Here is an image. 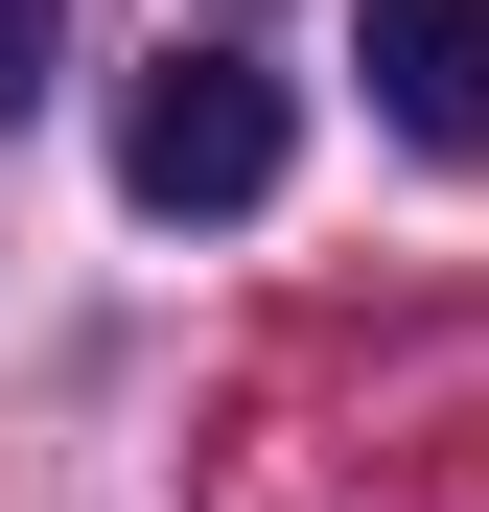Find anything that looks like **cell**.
<instances>
[{"label": "cell", "instance_id": "obj_2", "mask_svg": "<svg viewBox=\"0 0 489 512\" xmlns=\"http://www.w3.org/2000/svg\"><path fill=\"white\" fill-rule=\"evenodd\" d=\"M373 117L420 163H489V0H373Z\"/></svg>", "mask_w": 489, "mask_h": 512}, {"label": "cell", "instance_id": "obj_3", "mask_svg": "<svg viewBox=\"0 0 489 512\" xmlns=\"http://www.w3.org/2000/svg\"><path fill=\"white\" fill-rule=\"evenodd\" d=\"M47 70H70V0H0V140L47 117Z\"/></svg>", "mask_w": 489, "mask_h": 512}, {"label": "cell", "instance_id": "obj_1", "mask_svg": "<svg viewBox=\"0 0 489 512\" xmlns=\"http://www.w3.org/2000/svg\"><path fill=\"white\" fill-rule=\"evenodd\" d=\"M280 140H303V117H280L257 47H163L140 94H117V187H140V210H257Z\"/></svg>", "mask_w": 489, "mask_h": 512}]
</instances>
